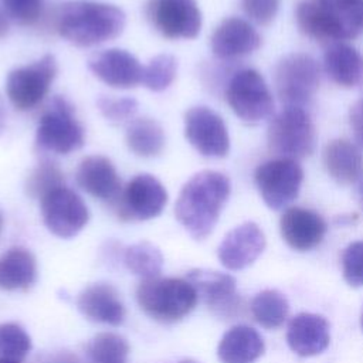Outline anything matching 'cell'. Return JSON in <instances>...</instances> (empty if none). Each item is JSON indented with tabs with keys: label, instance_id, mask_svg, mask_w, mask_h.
I'll list each match as a JSON object with an SVG mask.
<instances>
[{
	"label": "cell",
	"instance_id": "6da1fadb",
	"mask_svg": "<svg viewBox=\"0 0 363 363\" xmlns=\"http://www.w3.org/2000/svg\"><path fill=\"white\" fill-rule=\"evenodd\" d=\"M230 193L231 183L224 173L201 170L183 184L174 216L194 240H204L214 230Z\"/></svg>",
	"mask_w": 363,
	"mask_h": 363
},
{
	"label": "cell",
	"instance_id": "7a4b0ae2",
	"mask_svg": "<svg viewBox=\"0 0 363 363\" xmlns=\"http://www.w3.org/2000/svg\"><path fill=\"white\" fill-rule=\"evenodd\" d=\"M299 31L320 43H339L363 30V0H301L295 10Z\"/></svg>",
	"mask_w": 363,
	"mask_h": 363
},
{
	"label": "cell",
	"instance_id": "3957f363",
	"mask_svg": "<svg viewBox=\"0 0 363 363\" xmlns=\"http://www.w3.org/2000/svg\"><path fill=\"white\" fill-rule=\"evenodd\" d=\"M122 9L96 1H68L57 14V31L78 47H92L115 40L125 28Z\"/></svg>",
	"mask_w": 363,
	"mask_h": 363
},
{
	"label": "cell",
	"instance_id": "277c9868",
	"mask_svg": "<svg viewBox=\"0 0 363 363\" xmlns=\"http://www.w3.org/2000/svg\"><path fill=\"white\" fill-rule=\"evenodd\" d=\"M136 301L149 318L162 323H174L196 308L199 295L187 279L155 277L140 281Z\"/></svg>",
	"mask_w": 363,
	"mask_h": 363
},
{
	"label": "cell",
	"instance_id": "5b68a950",
	"mask_svg": "<svg viewBox=\"0 0 363 363\" xmlns=\"http://www.w3.org/2000/svg\"><path fill=\"white\" fill-rule=\"evenodd\" d=\"M268 149L278 157L305 159L315 150V125L301 106H285L269 122L267 130Z\"/></svg>",
	"mask_w": 363,
	"mask_h": 363
},
{
	"label": "cell",
	"instance_id": "8992f818",
	"mask_svg": "<svg viewBox=\"0 0 363 363\" xmlns=\"http://www.w3.org/2000/svg\"><path fill=\"white\" fill-rule=\"evenodd\" d=\"M84 143L85 132L74 115L72 105L62 96H54L38 122L35 146L43 152L69 155Z\"/></svg>",
	"mask_w": 363,
	"mask_h": 363
},
{
	"label": "cell",
	"instance_id": "52a82bcc",
	"mask_svg": "<svg viewBox=\"0 0 363 363\" xmlns=\"http://www.w3.org/2000/svg\"><path fill=\"white\" fill-rule=\"evenodd\" d=\"M319 79L316 60L305 52L286 54L274 68L275 91L285 106L303 108L316 94Z\"/></svg>",
	"mask_w": 363,
	"mask_h": 363
},
{
	"label": "cell",
	"instance_id": "ba28073f",
	"mask_svg": "<svg viewBox=\"0 0 363 363\" xmlns=\"http://www.w3.org/2000/svg\"><path fill=\"white\" fill-rule=\"evenodd\" d=\"M225 99L233 112L245 123H258L274 113L271 91L262 75L252 68L240 69L230 78Z\"/></svg>",
	"mask_w": 363,
	"mask_h": 363
},
{
	"label": "cell",
	"instance_id": "9c48e42d",
	"mask_svg": "<svg viewBox=\"0 0 363 363\" xmlns=\"http://www.w3.org/2000/svg\"><path fill=\"white\" fill-rule=\"evenodd\" d=\"M57 71V60L52 54H45L34 62L10 71L6 79L10 104L17 111L35 108L47 96Z\"/></svg>",
	"mask_w": 363,
	"mask_h": 363
},
{
	"label": "cell",
	"instance_id": "30bf717a",
	"mask_svg": "<svg viewBox=\"0 0 363 363\" xmlns=\"http://www.w3.org/2000/svg\"><path fill=\"white\" fill-rule=\"evenodd\" d=\"M254 182L262 201L271 210H281L299 194L303 170L298 160L277 157L261 163L254 173Z\"/></svg>",
	"mask_w": 363,
	"mask_h": 363
},
{
	"label": "cell",
	"instance_id": "8fae6325",
	"mask_svg": "<svg viewBox=\"0 0 363 363\" xmlns=\"http://www.w3.org/2000/svg\"><path fill=\"white\" fill-rule=\"evenodd\" d=\"M40 207L45 227L60 238L75 237L89 220L84 200L65 186L45 194L40 200Z\"/></svg>",
	"mask_w": 363,
	"mask_h": 363
},
{
	"label": "cell",
	"instance_id": "7c38bea8",
	"mask_svg": "<svg viewBox=\"0 0 363 363\" xmlns=\"http://www.w3.org/2000/svg\"><path fill=\"white\" fill-rule=\"evenodd\" d=\"M167 191L153 174H136L118 199V217L123 221H145L162 214L167 204Z\"/></svg>",
	"mask_w": 363,
	"mask_h": 363
},
{
	"label": "cell",
	"instance_id": "4fadbf2b",
	"mask_svg": "<svg viewBox=\"0 0 363 363\" xmlns=\"http://www.w3.org/2000/svg\"><path fill=\"white\" fill-rule=\"evenodd\" d=\"M186 279L194 286L199 299L217 316L231 319L242 312V299L233 275L213 269H191Z\"/></svg>",
	"mask_w": 363,
	"mask_h": 363
},
{
	"label": "cell",
	"instance_id": "5bb4252c",
	"mask_svg": "<svg viewBox=\"0 0 363 363\" xmlns=\"http://www.w3.org/2000/svg\"><path fill=\"white\" fill-rule=\"evenodd\" d=\"M184 136L206 157H225L230 152L228 129L208 106H193L184 113Z\"/></svg>",
	"mask_w": 363,
	"mask_h": 363
},
{
	"label": "cell",
	"instance_id": "9a60e30c",
	"mask_svg": "<svg viewBox=\"0 0 363 363\" xmlns=\"http://www.w3.org/2000/svg\"><path fill=\"white\" fill-rule=\"evenodd\" d=\"M146 11L166 38H196L201 30V11L196 0H150Z\"/></svg>",
	"mask_w": 363,
	"mask_h": 363
},
{
	"label": "cell",
	"instance_id": "2e32d148",
	"mask_svg": "<svg viewBox=\"0 0 363 363\" xmlns=\"http://www.w3.org/2000/svg\"><path fill=\"white\" fill-rule=\"evenodd\" d=\"M88 68L112 88L129 89L142 84L143 65L133 54L122 48H108L92 54Z\"/></svg>",
	"mask_w": 363,
	"mask_h": 363
},
{
	"label": "cell",
	"instance_id": "e0dca14e",
	"mask_svg": "<svg viewBox=\"0 0 363 363\" xmlns=\"http://www.w3.org/2000/svg\"><path fill=\"white\" fill-rule=\"evenodd\" d=\"M265 235L258 224L245 221L230 230L218 245L217 257L223 267L240 271L250 267L265 250Z\"/></svg>",
	"mask_w": 363,
	"mask_h": 363
},
{
	"label": "cell",
	"instance_id": "ac0fdd59",
	"mask_svg": "<svg viewBox=\"0 0 363 363\" xmlns=\"http://www.w3.org/2000/svg\"><path fill=\"white\" fill-rule=\"evenodd\" d=\"M279 231L292 250L305 252L316 248L323 241L328 224L319 213L311 208L289 207L279 218Z\"/></svg>",
	"mask_w": 363,
	"mask_h": 363
},
{
	"label": "cell",
	"instance_id": "d6986e66",
	"mask_svg": "<svg viewBox=\"0 0 363 363\" xmlns=\"http://www.w3.org/2000/svg\"><path fill=\"white\" fill-rule=\"evenodd\" d=\"M261 37L244 18L228 17L223 20L211 34L210 47L220 60H234L258 50Z\"/></svg>",
	"mask_w": 363,
	"mask_h": 363
},
{
	"label": "cell",
	"instance_id": "ffe728a7",
	"mask_svg": "<svg viewBox=\"0 0 363 363\" xmlns=\"http://www.w3.org/2000/svg\"><path fill=\"white\" fill-rule=\"evenodd\" d=\"M75 179L84 191L102 201L116 203L122 193L115 164L102 155L84 157L78 164Z\"/></svg>",
	"mask_w": 363,
	"mask_h": 363
},
{
	"label": "cell",
	"instance_id": "44dd1931",
	"mask_svg": "<svg viewBox=\"0 0 363 363\" xmlns=\"http://www.w3.org/2000/svg\"><path fill=\"white\" fill-rule=\"evenodd\" d=\"M330 342V329L322 315L302 312L295 315L286 329V343L301 357L322 353Z\"/></svg>",
	"mask_w": 363,
	"mask_h": 363
},
{
	"label": "cell",
	"instance_id": "7402d4cb",
	"mask_svg": "<svg viewBox=\"0 0 363 363\" xmlns=\"http://www.w3.org/2000/svg\"><path fill=\"white\" fill-rule=\"evenodd\" d=\"M77 305L79 312L92 322L118 326L125 320V306L111 284L88 285L79 292Z\"/></svg>",
	"mask_w": 363,
	"mask_h": 363
},
{
	"label": "cell",
	"instance_id": "603a6c76",
	"mask_svg": "<svg viewBox=\"0 0 363 363\" xmlns=\"http://www.w3.org/2000/svg\"><path fill=\"white\" fill-rule=\"evenodd\" d=\"M323 164L337 184L349 186L363 174V153L359 145L347 139H333L323 149Z\"/></svg>",
	"mask_w": 363,
	"mask_h": 363
},
{
	"label": "cell",
	"instance_id": "cb8c5ba5",
	"mask_svg": "<svg viewBox=\"0 0 363 363\" xmlns=\"http://www.w3.org/2000/svg\"><path fill=\"white\" fill-rule=\"evenodd\" d=\"M265 350L262 336L248 325L230 328L217 346L221 363H255Z\"/></svg>",
	"mask_w": 363,
	"mask_h": 363
},
{
	"label": "cell",
	"instance_id": "d4e9b609",
	"mask_svg": "<svg viewBox=\"0 0 363 363\" xmlns=\"http://www.w3.org/2000/svg\"><path fill=\"white\" fill-rule=\"evenodd\" d=\"M323 67L329 78L342 88L363 84V55L346 43H332L326 47Z\"/></svg>",
	"mask_w": 363,
	"mask_h": 363
},
{
	"label": "cell",
	"instance_id": "484cf974",
	"mask_svg": "<svg viewBox=\"0 0 363 363\" xmlns=\"http://www.w3.org/2000/svg\"><path fill=\"white\" fill-rule=\"evenodd\" d=\"M37 279V262L31 251L13 247L0 257V289L27 291Z\"/></svg>",
	"mask_w": 363,
	"mask_h": 363
},
{
	"label": "cell",
	"instance_id": "4316f807",
	"mask_svg": "<svg viewBox=\"0 0 363 363\" xmlns=\"http://www.w3.org/2000/svg\"><path fill=\"white\" fill-rule=\"evenodd\" d=\"M125 142L133 155L140 157H155L162 153L166 136L157 121L152 118H138L129 122Z\"/></svg>",
	"mask_w": 363,
	"mask_h": 363
},
{
	"label": "cell",
	"instance_id": "83f0119b",
	"mask_svg": "<svg viewBox=\"0 0 363 363\" xmlns=\"http://www.w3.org/2000/svg\"><path fill=\"white\" fill-rule=\"evenodd\" d=\"M250 312L254 320L265 329H278L289 313V303L284 294L277 289H264L258 292L251 303Z\"/></svg>",
	"mask_w": 363,
	"mask_h": 363
},
{
	"label": "cell",
	"instance_id": "f1b7e54d",
	"mask_svg": "<svg viewBox=\"0 0 363 363\" xmlns=\"http://www.w3.org/2000/svg\"><path fill=\"white\" fill-rule=\"evenodd\" d=\"M123 262L126 268L135 275L146 278L159 277L163 267V255L160 250L149 242L140 241L129 245L123 252Z\"/></svg>",
	"mask_w": 363,
	"mask_h": 363
},
{
	"label": "cell",
	"instance_id": "f546056e",
	"mask_svg": "<svg viewBox=\"0 0 363 363\" xmlns=\"http://www.w3.org/2000/svg\"><path fill=\"white\" fill-rule=\"evenodd\" d=\"M86 354L92 363H128L129 343L113 332H101L86 345Z\"/></svg>",
	"mask_w": 363,
	"mask_h": 363
},
{
	"label": "cell",
	"instance_id": "4dcf8cb0",
	"mask_svg": "<svg viewBox=\"0 0 363 363\" xmlns=\"http://www.w3.org/2000/svg\"><path fill=\"white\" fill-rule=\"evenodd\" d=\"M62 186H65L64 173L61 172L58 164L51 160H43L27 177L24 189L27 196L41 200L45 194Z\"/></svg>",
	"mask_w": 363,
	"mask_h": 363
},
{
	"label": "cell",
	"instance_id": "1f68e13d",
	"mask_svg": "<svg viewBox=\"0 0 363 363\" xmlns=\"http://www.w3.org/2000/svg\"><path fill=\"white\" fill-rule=\"evenodd\" d=\"M176 74L177 60L172 54H159L143 67L142 84L153 92H160L172 85Z\"/></svg>",
	"mask_w": 363,
	"mask_h": 363
},
{
	"label": "cell",
	"instance_id": "d6a6232c",
	"mask_svg": "<svg viewBox=\"0 0 363 363\" xmlns=\"http://www.w3.org/2000/svg\"><path fill=\"white\" fill-rule=\"evenodd\" d=\"M30 335L14 322L0 323V356L21 360L31 350Z\"/></svg>",
	"mask_w": 363,
	"mask_h": 363
},
{
	"label": "cell",
	"instance_id": "836d02e7",
	"mask_svg": "<svg viewBox=\"0 0 363 363\" xmlns=\"http://www.w3.org/2000/svg\"><path fill=\"white\" fill-rule=\"evenodd\" d=\"M96 106L105 119L113 123H123L132 121L135 113L138 112V101L135 98H109L99 96L96 101Z\"/></svg>",
	"mask_w": 363,
	"mask_h": 363
},
{
	"label": "cell",
	"instance_id": "e575fe53",
	"mask_svg": "<svg viewBox=\"0 0 363 363\" xmlns=\"http://www.w3.org/2000/svg\"><path fill=\"white\" fill-rule=\"evenodd\" d=\"M342 272L350 286H363V240L353 241L343 250Z\"/></svg>",
	"mask_w": 363,
	"mask_h": 363
},
{
	"label": "cell",
	"instance_id": "d590c367",
	"mask_svg": "<svg viewBox=\"0 0 363 363\" xmlns=\"http://www.w3.org/2000/svg\"><path fill=\"white\" fill-rule=\"evenodd\" d=\"M7 16L20 24H34L43 13L44 0H1Z\"/></svg>",
	"mask_w": 363,
	"mask_h": 363
},
{
	"label": "cell",
	"instance_id": "8d00e7d4",
	"mask_svg": "<svg viewBox=\"0 0 363 363\" xmlns=\"http://www.w3.org/2000/svg\"><path fill=\"white\" fill-rule=\"evenodd\" d=\"M247 17L258 26H268L275 18L279 0H240Z\"/></svg>",
	"mask_w": 363,
	"mask_h": 363
},
{
	"label": "cell",
	"instance_id": "74e56055",
	"mask_svg": "<svg viewBox=\"0 0 363 363\" xmlns=\"http://www.w3.org/2000/svg\"><path fill=\"white\" fill-rule=\"evenodd\" d=\"M349 122L357 145L363 147V95L350 106Z\"/></svg>",
	"mask_w": 363,
	"mask_h": 363
},
{
	"label": "cell",
	"instance_id": "f35d334b",
	"mask_svg": "<svg viewBox=\"0 0 363 363\" xmlns=\"http://www.w3.org/2000/svg\"><path fill=\"white\" fill-rule=\"evenodd\" d=\"M47 363H75V356L64 352V353H58L54 354Z\"/></svg>",
	"mask_w": 363,
	"mask_h": 363
},
{
	"label": "cell",
	"instance_id": "ab89813d",
	"mask_svg": "<svg viewBox=\"0 0 363 363\" xmlns=\"http://www.w3.org/2000/svg\"><path fill=\"white\" fill-rule=\"evenodd\" d=\"M9 33V20H7V14L6 11H3L0 9V40L3 37H6Z\"/></svg>",
	"mask_w": 363,
	"mask_h": 363
},
{
	"label": "cell",
	"instance_id": "60d3db41",
	"mask_svg": "<svg viewBox=\"0 0 363 363\" xmlns=\"http://www.w3.org/2000/svg\"><path fill=\"white\" fill-rule=\"evenodd\" d=\"M4 125H6V108H4L3 98H1V95H0V133H1L3 129H4Z\"/></svg>",
	"mask_w": 363,
	"mask_h": 363
},
{
	"label": "cell",
	"instance_id": "b9f144b4",
	"mask_svg": "<svg viewBox=\"0 0 363 363\" xmlns=\"http://www.w3.org/2000/svg\"><path fill=\"white\" fill-rule=\"evenodd\" d=\"M0 363H20V360H14V359H9V357L0 356Z\"/></svg>",
	"mask_w": 363,
	"mask_h": 363
},
{
	"label": "cell",
	"instance_id": "7bdbcfd3",
	"mask_svg": "<svg viewBox=\"0 0 363 363\" xmlns=\"http://www.w3.org/2000/svg\"><path fill=\"white\" fill-rule=\"evenodd\" d=\"M359 199H360V204L363 207V183L360 184V189H359Z\"/></svg>",
	"mask_w": 363,
	"mask_h": 363
},
{
	"label": "cell",
	"instance_id": "ee69618b",
	"mask_svg": "<svg viewBox=\"0 0 363 363\" xmlns=\"http://www.w3.org/2000/svg\"><path fill=\"white\" fill-rule=\"evenodd\" d=\"M177 363H197V362H194V360H191V359H184V360H180V362H177Z\"/></svg>",
	"mask_w": 363,
	"mask_h": 363
},
{
	"label": "cell",
	"instance_id": "f6af8a7d",
	"mask_svg": "<svg viewBox=\"0 0 363 363\" xmlns=\"http://www.w3.org/2000/svg\"><path fill=\"white\" fill-rule=\"evenodd\" d=\"M360 328H362V332H363V312H362V316H360Z\"/></svg>",
	"mask_w": 363,
	"mask_h": 363
},
{
	"label": "cell",
	"instance_id": "bcb514c9",
	"mask_svg": "<svg viewBox=\"0 0 363 363\" xmlns=\"http://www.w3.org/2000/svg\"><path fill=\"white\" fill-rule=\"evenodd\" d=\"M1 225H3V218H1V214H0V231H1Z\"/></svg>",
	"mask_w": 363,
	"mask_h": 363
}]
</instances>
